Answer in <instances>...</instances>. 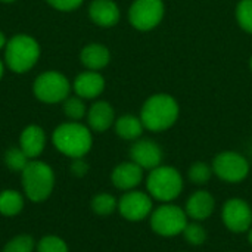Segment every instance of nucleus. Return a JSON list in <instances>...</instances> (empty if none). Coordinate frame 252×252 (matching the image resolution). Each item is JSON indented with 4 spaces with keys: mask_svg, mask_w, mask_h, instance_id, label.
Returning <instances> with one entry per match:
<instances>
[{
    "mask_svg": "<svg viewBox=\"0 0 252 252\" xmlns=\"http://www.w3.org/2000/svg\"><path fill=\"white\" fill-rule=\"evenodd\" d=\"M25 196L32 202L46 201L55 188V173L52 167L43 161L31 159L21 173Z\"/></svg>",
    "mask_w": 252,
    "mask_h": 252,
    "instance_id": "obj_4",
    "label": "nucleus"
},
{
    "mask_svg": "<svg viewBox=\"0 0 252 252\" xmlns=\"http://www.w3.org/2000/svg\"><path fill=\"white\" fill-rule=\"evenodd\" d=\"M223 221L235 233L248 232L252 226L251 207L242 199H230L223 207Z\"/></svg>",
    "mask_w": 252,
    "mask_h": 252,
    "instance_id": "obj_11",
    "label": "nucleus"
},
{
    "mask_svg": "<svg viewBox=\"0 0 252 252\" xmlns=\"http://www.w3.org/2000/svg\"><path fill=\"white\" fill-rule=\"evenodd\" d=\"M40 44L28 34H15L4 47V65L15 74L31 71L40 59Z\"/></svg>",
    "mask_w": 252,
    "mask_h": 252,
    "instance_id": "obj_3",
    "label": "nucleus"
},
{
    "mask_svg": "<svg viewBox=\"0 0 252 252\" xmlns=\"http://www.w3.org/2000/svg\"><path fill=\"white\" fill-rule=\"evenodd\" d=\"M34 239L28 235H18L12 238L3 248V252H32Z\"/></svg>",
    "mask_w": 252,
    "mask_h": 252,
    "instance_id": "obj_27",
    "label": "nucleus"
},
{
    "mask_svg": "<svg viewBox=\"0 0 252 252\" xmlns=\"http://www.w3.org/2000/svg\"><path fill=\"white\" fill-rule=\"evenodd\" d=\"M145 130V126L140 120V117L134 115H123L115 121V131L117 134L124 140H136L142 136Z\"/></svg>",
    "mask_w": 252,
    "mask_h": 252,
    "instance_id": "obj_20",
    "label": "nucleus"
},
{
    "mask_svg": "<svg viewBox=\"0 0 252 252\" xmlns=\"http://www.w3.org/2000/svg\"><path fill=\"white\" fill-rule=\"evenodd\" d=\"M71 173L77 177H84L89 171V164L83 158H74L71 162Z\"/></svg>",
    "mask_w": 252,
    "mask_h": 252,
    "instance_id": "obj_31",
    "label": "nucleus"
},
{
    "mask_svg": "<svg viewBox=\"0 0 252 252\" xmlns=\"http://www.w3.org/2000/svg\"><path fill=\"white\" fill-rule=\"evenodd\" d=\"M72 89L81 99H96L105 90V78L97 71H84L75 77Z\"/></svg>",
    "mask_w": 252,
    "mask_h": 252,
    "instance_id": "obj_14",
    "label": "nucleus"
},
{
    "mask_svg": "<svg viewBox=\"0 0 252 252\" xmlns=\"http://www.w3.org/2000/svg\"><path fill=\"white\" fill-rule=\"evenodd\" d=\"M1 3H13V1H16V0H0Z\"/></svg>",
    "mask_w": 252,
    "mask_h": 252,
    "instance_id": "obj_35",
    "label": "nucleus"
},
{
    "mask_svg": "<svg viewBox=\"0 0 252 252\" xmlns=\"http://www.w3.org/2000/svg\"><path fill=\"white\" fill-rule=\"evenodd\" d=\"M24 208V196L21 192L6 189L0 192V214L6 217L18 216Z\"/></svg>",
    "mask_w": 252,
    "mask_h": 252,
    "instance_id": "obj_21",
    "label": "nucleus"
},
{
    "mask_svg": "<svg viewBox=\"0 0 252 252\" xmlns=\"http://www.w3.org/2000/svg\"><path fill=\"white\" fill-rule=\"evenodd\" d=\"M121 216L128 221H140L152 211V199L149 195L139 190H128L118 202Z\"/></svg>",
    "mask_w": 252,
    "mask_h": 252,
    "instance_id": "obj_10",
    "label": "nucleus"
},
{
    "mask_svg": "<svg viewBox=\"0 0 252 252\" xmlns=\"http://www.w3.org/2000/svg\"><path fill=\"white\" fill-rule=\"evenodd\" d=\"M63 112L71 121H80L87 115V108L84 99L78 96H68L63 100Z\"/></svg>",
    "mask_w": 252,
    "mask_h": 252,
    "instance_id": "obj_22",
    "label": "nucleus"
},
{
    "mask_svg": "<svg viewBox=\"0 0 252 252\" xmlns=\"http://www.w3.org/2000/svg\"><path fill=\"white\" fill-rule=\"evenodd\" d=\"M236 21L242 30L252 34V0H241L238 3Z\"/></svg>",
    "mask_w": 252,
    "mask_h": 252,
    "instance_id": "obj_25",
    "label": "nucleus"
},
{
    "mask_svg": "<svg viewBox=\"0 0 252 252\" xmlns=\"http://www.w3.org/2000/svg\"><path fill=\"white\" fill-rule=\"evenodd\" d=\"M146 186L155 199L170 202L182 193L183 179L174 167L159 165L149 173Z\"/></svg>",
    "mask_w": 252,
    "mask_h": 252,
    "instance_id": "obj_5",
    "label": "nucleus"
},
{
    "mask_svg": "<svg viewBox=\"0 0 252 252\" xmlns=\"http://www.w3.org/2000/svg\"><path fill=\"white\" fill-rule=\"evenodd\" d=\"M164 13L162 0H134L128 9V21L139 31H151L161 24Z\"/></svg>",
    "mask_w": 252,
    "mask_h": 252,
    "instance_id": "obj_8",
    "label": "nucleus"
},
{
    "mask_svg": "<svg viewBox=\"0 0 252 252\" xmlns=\"http://www.w3.org/2000/svg\"><path fill=\"white\" fill-rule=\"evenodd\" d=\"M179 103L173 96L158 93L146 99L140 111V120L146 130L164 131L174 126L179 118Z\"/></svg>",
    "mask_w": 252,
    "mask_h": 252,
    "instance_id": "obj_2",
    "label": "nucleus"
},
{
    "mask_svg": "<svg viewBox=\"0 0 252 252\" xmlns=\"http://www.w3.org/2000/svg\"><path fill=\"white\" fill-rule=\"evenodd\" d=\"M248 232H250V233H248V239H250V244L252 245V227L248 230Z\"/></svg>",
    "mask_w": 252,
    "mask_h": 252,
    "instance_id": "obj_34",
    "label": "nucleus"
},
{
    "mask_svg": "<svg viewBox=\"0 0 252 252\" xmlns=\"http://www.w3.org/2000/svg\"><path fill=\"white\" fill-rule=\"evenodd\" d=\"M213 171L224 182H242L250 173L248 161L238 152H221L213 161Z\"/></svg>",
    "mask_w": 252,
    "mask_h": 252,
    "instance_id": "obj_9",
    "label": "nucleus"
},
{
    "mask_svg": "<svg viewBox=\"0 0 252 252\" xmlns=\"http://www.w3.org/2000/svg\"><path fill=\"white\" fill-rule=\"evenodd\" d=\"M130 157H131V161L140 165L143 170H154L159 167L162 161V151L155 142L142 139V140H137L131 146Z\"/></svg>",
    "mask_w": 252,
    "mask_h": 252,
    "instance_id": "obj_12",
    "label": "nucleus"
},
{
    "mask_svg": "<svg viewBox=\"0 0 252 252\" xmlns=\"http://www.w3.org/2000/svg\"><path fill=\"white\" fill-rule=\"evenodd\" d=\"M118 208L117 199L109 193H97L92 199V210L97 216H109Z\"/></svg>",
    "mask_w": 252,
    "mask_h": 252,
    "instance_id": "obj_24",
    "label": "nucleus"
},
{
    "mask_svg": "<svg viewBox=\"0 0 252 252\" xmlns=\"http://www.w3.org/2000/svg\"><path fill=\"white\" fill-rule=\"evenodd\" d=\"M183 235L190 245H202L207 239L205 229L198 223H188L183 230Z\"/></svg>",
    "mask_w": 252,
    "mask_h": 252,
    "instance_id": "obj_29",
    "label": "nucleus"
},
{
    "mask_svg": "<svg viewBox=\"0 0 252 252\" xmlns=\"http://www.w3.org/2000/svg\"><path fill=\"white\" fill-rule=\"evenodd\" d=\"M89 16L97 27H115L121 18L118 4L114 0H93L89 6Z\"/></svg>",
    "mask_w": 252,
    "mask_h": 252,
    "instance_id": "obj_13",
    "label": "nucleus"
},
{
    "mask_svg": "<svg viewBox=\"0 0 252 252\" xmlns=\"http://www.w3.org/2000/svg\"><path fill=\"white\" fill-rule=\"evenodd\" d=\"M188 224V214L177 205L165 204L158 207L151 217V227L161 236H176L183 233Z\"/></svg>",
    "mask_w": 252,
    "mask_h": 252,
    "instance_id": "obj_7",
    "label": "nucleus"
},
{
    "mask_svg": "<svg viewBox=\"0 0 252 252\" xmlns=\"http://www.w3.org/2000/svg\"><path fill=\"white\" fill-rule=\"evenodd\" d=\"M49 6L61 12H72L78 9L84 0H46Z\"/></svg>",
    "mask_w": 252,
    "mask_h": 252,
    "instance_id": "obj_30",
    "label": "nucleus"
},
{
    "mask_svg": "<svg viewBox=\"0 0 252 252\" xmlns=\"http://www.w3.org/2000/svg\"><path fill=\"white\" fill-rule=\"evenodd\" d=\"M31 159L22 152V149L18 148H9L4 154V164L9 170L15 173H22V170L27 167V164Z\"/></svg>",
    "mask_w": 252,
    "mask_h": 252,
    "instance_id": "obj_23",
    "label": "nucleus"
},
{
    "mask_svg": "<svg viewBox=\"0 0 252 252\" xmlns=\"http://www.w3.org/2000/svg\"><path fill=\"white\" fill-rule=\"evenodd\" d=\"M6 43H7L6 35L3 34V31H0V50H3L6 47Z\"/></svg>",
    "mask_w": 252,
    "mask_h": 252,
    "instance_id": "obj_32",
    "label": "nucleus"
},
{
    "mask_svg": "<svg viewBox=\"0 0 252 252\" xmlns=\"http://www.w3.org/2000/svg\"><path fill=\"white\" fill-rule=\"evenodd\" d=\"M80 61L89 71H99L109 63L111 53L106 46L100 43H90L83 47L80 53Z\"/></svg>",
    "mask_w": 252,
    "mask_h": 252,
    "instance_id": "obj_18",
    "label": "nucleus"
},
{
    "mask_svg": "<svg viewBox=\"0 0 252 252\" xmlns=\"http://www.w3.org/2000/svg\"><path fill=\"white\" fill-rule=\"evenodd\" d=\"M37 252H68V247L63 239L50 235L38 241Z\"/></svg>",
    "mask_w": 252,
    "mask_h": 252,
    "instance_id": "obj_28",
    "label": "nucleus"
},
{
    "mask_svg": "<svg viewBox=\"0 0 252 252\" xmlns=\"http://www.w3.org/2000/svg\"><path fill=\"white\" fill-rule=\"evenodd\" d=\"M71 92L69 80L59 71H46L40 74L34 84L32 93L43 103H59L63 102Z\"/></svg>",
    "mask_w": 252,
    "mask_h": 252,
    "instance_id": "obj_6",
    "label": "nucleus"
},
{
    "mask_svg": "<svg viewBox=\"0 0 252 252\" xmlns=\"http://www.w3.org/2000/svg\"><path fill=\"white\" fill-rule=\"evenodd\" d=\"M115 123V112L111 103L105 100L94 102L87 111V124L89 128L96 133L106 131Z\"/></svg>",
    "mask_w": 252,
    "mask_h": 252,
    "instance_id": "obj_17",
    "label": "nucleus"
},
{
    "mask_svg": "<svg viewBox=\"0 0 252 252\" xmlns=\"http://www.w3.org/2000/svg\"><path fill=\"white\" fill-rule=\"evenodd\" d=\"M111 180L115 188L121 190H131L143 180V168L133 161L123 162L114 168Z\"/></svg>",
    "mask_w": 252,
    "mask_h": 252,
    "instance_id": "obj_16",
    "label": "nucleus"
},
{
    "mask_svg": "<svg viewBox=\"0 0 252 252\" xmlns=\"http://www.w3.org/2000/svg\"><path fill=\"white\" fill-rule=\"evenodd\" d=\"M213 167H210L208 164L205 162H195L190 165L189 168V179L190 182H193L195 185H205L211 176H213Z\"/></svg>",
    "mask_w": 252,
    "mask_h": 252,
    "instance_id": "obj_26",
    "label": "nucleus"
},
{
    "mask_svg": "<svg viewBox=\"0 0 252 252\" xmlns=\"http://www.w3.org/2000/svg\"><path fill=\"white\" fill-rule=\"evenodd\" d=\"M52 143L68 158H84L93 145L92 130L80 121H68L53 130Z\"/></svg>",
    "mask_w": 252,
    "mask_h": 252,
    "instance_id": "obj_1",
    "label": "nucleus"
},
{
    "mask_svg": "<svg viewBox=\"0 0 252 252\" xmlns=\"http://www.w3.org/2000/svg\"><path fill=\"white\" fill-rule=\"evenodd\" d=\"M250 68H251V71H252V56H251V59H250Z\"/></svg>",
    "mask_w": 252,
    "mask_h": 252,
    "instance_id": "obj_36",
    "label": "nucleus"
},
{
    "mask_svg": "<svg viewBox=\"0 0 252 252\" xmlns=\"http://www.w3.org/2000/svg\"><path fill=\"white\" fill-rule=\"evenodd\" d=\"M19 148L30 159H37L46 148V133L37 126H27L19 136Z\"/></svg>",
    "mask_w": 252,
    "mask_h": 252,
    "instance_id": "obj_15",
    "label": "nucleus"
},
{
    "mask_svg": "<svg viewBox=\"0 0 252 252\" xmlns=\"http://www.w3.org/2000/svg\"><path fill=\"white\" fill-rule=\"evenodd\" d=\"M214 198L207 190L195 192L186 204V214L193 220H205L214 211Z\"/></svg>",
    "mask_w": 252,
    "mask_h": 252,
    "instance_id": "obj_19",
    "label": "nucleus"
},
{
    "mask_svg": "<svg viewBox=\"0 0 252 252\" xmlns=\"http://www.w3.org/2000/svg\"><path fill=\"white\" fill-rule=\"evenodd\" d=\"M3 74H4V63L0 61V80H1V77H3Z\"/></svg>",
    "mask_w": 252,
    "mask_h": 252,
    "instance_id": "obj_33",
    "label": "nucleus"
}]
</instances>
